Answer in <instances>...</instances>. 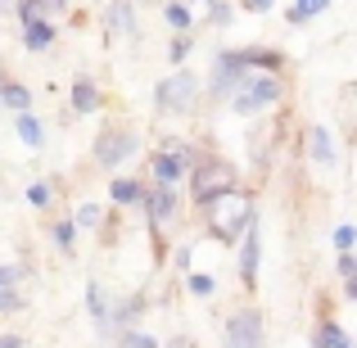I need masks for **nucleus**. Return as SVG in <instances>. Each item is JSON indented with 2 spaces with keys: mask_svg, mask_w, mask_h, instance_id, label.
<instances>
[{
  "mask_svg": "<svg viewBox=\"0 0 357 348\" xmlns=\"http://www.w3.org/2000/svg\"><path fill=\"white\" fill-rule=\"evenodd\" d=\"M54 240H59V249H73V240H77V227H73V222H59V227H54Z\"/></svg>",
  "mask_w": 357,
  "mask_h": 348,
  "instance_id": "5701e85b",
  "label": "nucleus"
},
{
  "mask_svg": "<svg viewBox=\"0 0 357 348\" xmlns=\"http://www.w3.org/2000/svg\"><path fill=\"white\" fill-rule=\"evenodd\" d=\"M167 348H195V340H172Z\"/></svg>",
  "mask_w": 357,
  "mask_h": 348,
  "instance_id": "72a5a7b5",
  "label": "nucleus"
},
{
  "mask_svg": "<svg viewBox=\"0 0 357 348\" xmlns=\"http://www.w3.org/2000/svg\"><path fill=\"white\" fill-rule=\"evenodd\" d=\"M213 235H218L222 244H236V235H249V227H258V218H253V199L249 195H222V199H213Z\"/></svg>",
  "mask_w": 357,
  "mask_h": 348,
  "instance_id": "f257e3e1",
  "label": "nucleus"
},
{
  "mask_svg": "<svg viewBox=\"0 0 357 348\" xmlns=\"http://www.w3.org/2000/svg\"><path fill=\"white\" fill-rule=\"evenodd\" d=\"M50 41H54V27L41 23V18H32V23H27V32H23V45H27V50H45Z\"/></svg>",
  "mask_w": 357,
  "mask_h": 348,
  "instance_id": "f8f14e48",
  "label": "nucleus"
},
{
  "mask_svg": "<svg viewBox=\"0 0 357 348\" xmlns=\"http://www.w3.org/2000/svg\"><path fill=\"white\" fill-rule=\"evenodd\" d=\"M312 163H321V167L335 163V140L326 127H312Z\"/></svg>",
  "mask_w": 357,
  "mask_h": 348,
  "instance_id": "9d476101",
  "label": "nucleus"
},
{
  "mask_svg": "<svg viewBox=\"0 0 357 348\" xmlns=\"http://www.w3.org/2000/svg\"><path fill=\"white\" fill-rule=\"evenodd\" d=\"M131 149H136V136H131V131H122V127H114V131H105V136L96 140V158L105 167H118L122 158L131 154Z\"/></svg>",
  "mask_w": 357,
  "mask_h": 348,
  "instance_id": "0eeeda50",
  "label": "nucleus"
},
{
  "mask_svg": "<svg viewBox=\"0 0 357 348\" xmlns=\"http://www.w3.org/2000/svg\"><path fill=\"white\" fill-rule=\"evenodd\" d=\"M122 348H158L154 335H140V331H127L122 335Z\"/></svg>",
  "mask_w": 357,
  "mask_h": 348,
  "instance_id": "412c9836",
  "label": "nucleus"
},
{
  "mask_svg": "<svg viewBox=\"0 0 357 348\" xmlns=\"http://www.w3.org/2000/svg\"><path fill=\"white\" fill-rule=\"evenodd\" d=\"M96 105H100L96 86H91V82H77V86H73V109H77V114H91Z\"/></svg>",
  "mask_w": 357,
  "mask_h": 348,
  "instance_id": "2eb2a0df",
  "label": "nucleus"
},
{
  "mask_svg": "<svg viewBox=\"0 0 357 348\" xmlns=\"http://www.w3.org/2000/svg\"><path fill=\"white\" fill-rule=\"evenodd\" d=\"M109 18H114V27L127 32V27H131V5H114V9H109Z\"/></svg>",
  "mask_w": 357,
  "mask_h": 348,
  "instance_id": "393cba45",
  "label": "nucleus"
},
{
  "mask_svg": "<svg viewBox=\"0 0 357 348\" xmlns=\"http://www.w3.org/2000/svg\"><path fill=\"white\" fill-rule=\"evenodd\" d=\"M167 23H172L176 32H185V27H190V9L185 5H167Z\"/></svg>",
  "mask_w": 357,
  "mask_h": 348,
  "instance_id": "aec40b11",
  "label": "nucleus"
},
{
  "mask_svg": "<svg viewBox=\"0 0 357 348\" xmlns=\"http://www.w3.org/2000/svg\"><path fill=\"white\" fill-rule=\"evenodd\" d=\"M349 294H353V298H357V276H353V280H349Z\"/></svg>",
  "mask_w": 357,
  "mask_h": 348,
  "instance_id": "f704fd0d",
  "label": "nucleus"
},
{
  "mask_svg": "<svg viewBox=\"0 0 357 348\" xmlns=\"http://www.w3.org/2000/svg\"><path fill=\"white\" fill-rule=\"evenodd\" d=\"M77 222H82V227H96V222H100V209H96V204H86V209L77 213Z\"/></svg>",
  "mask_w": 357,
  "mask_h": 348,
  "instance_id": "cd10ccee",
  "label": "nucleus"
},
{
  "mask_svg": "<svg viewBox=\"0 0 357 348\" xmlns=\"http://www.w3.org/2000/svg\"><path fill=\"white\" fill-rule=\"evenodd\" d=\"M190 289H195L199 298H208V294H213L218 285H213V276H204V271H190Z\"/></svg>",
  "mask_w": 357,
  "mask_h": 348,
  "instance_id": "4be33fe9",
  "label": "nucleus"
},
{
  "mask_svg": "<svg viewBox=\"0 0 357 348\" xmlns=\"http://www.w3.org/2000/svg\"><path fill=\"white\" fill-rule=\"evenodd\" d=\"M27 204H36V209H45V204H50V186H27Z\"/></svg>",
  "mask_w": 357,
  "mask_h": 348,
  "instance_id": "b1692460",
  "label": "nucleus"
},
{
  "mask_svg": "<svg viewBox=\"0 0 357 348\" xmlns=\"http://www.w3.org/2000/svg\"><path fill=\"white\" fill-rule=\"evenodd\" d=\"M86 303H91V317L100 321V331H105V317H109V308H105V289L91 280V289H86Z\"/></svg>",
  "mask_w": 357,
  "mask_h": 348,
  "instance_id": "f3484780",
  "label": "nucleus"
},
{
  "mask_svg": "<svg viewBox=\"0 0 357 348\" xmlns=\"http://www.w3.org/2000/svg\"><path fill=\"white\" fill-rule=\"evenodd\" d=\"M195 96H199V82H195V73H172L167 82H158V109H167V114H190L195 109Z\"/></svg>",
  "mask_w": 357,
  "mask_h": 348,
  "instance_id": "7ed1b4c3",
  "label": "nucleus"
},
{
  "mask_svg": "<svg viewBox=\"0 0 357 348\" xmlns=\"http://www.w3.org/2000/svg\"><path fill=\"white\" fill-rule=\"evenodd\" d=\"M244 54L240 50H227L218 63H213V96H231V91L240 86V77H244Z\"/></svg>",
  "mask_w": 357,
  "mask_h": 348,
  "instance_id": "423d86ee",
  "label": "nucleus"
},
{
  "mask_svg": "<svg viewBox=\"0 0 357 348\" xmlns=\"http://www.w3.org/2000/svg\"><path fill=\"white\" fill-rule=\"evenodd\" d=\"M317 348H349V340H344V331L335 321H326L321 335H317Z\"/></svg>",
  "mask_w": 357,
  "mask_h": 348,
  "instance_id": "a211bd4d",
  "label": "nucleus"
},
{
  "mask_svg": "<svg viewBox=\"0 0 357 348\" xmlns=\"http://www.w3.org/2000/svg\"><path fill=\"white\" fill-rule=\"evenodd\" d=\"M185 54H190V41H185V36H181V41H176V45H172V59H176V63H181V59H185Z\"/></svg>",
  "mask_w": 357,
  "mask_h": 348,
  "instance_id": "7c9ffc66",
  "label": "nucleus"
},
{
  "mask_svg": "<svg viewBox=\"0 0 357 348\" xmlns=\"http://www.w3.org/2000/svg\"><path fill=\"white\" fill-rule=\"evenodd\" d=\"M340 271H344V276L353 280V276H357V262H353V258H340Z\"/></svg>",
  "mask_w": 357,
  "mask_h": 348,
  "instance_id": "2f4dec72",
  "label": "nucleus"
},
{
  "mask_svg": "<svg viewBox=\"0 0 357 348\" xmlns=\"http://www.w3.org/2000/svg\"><path fill=\"white\" fill-rule=\"evenodd\" d=\"M335 244H340V249H353V244H357V231L353 227H340V231H335Z\"/></svg>",
  "mask_w": 357,
  "mask_h": 348,
  "instance_id": "a878e982",
  "label": "nucleus"
},
{
  "mask_svg": "<svg viewBox=\"0 0 357 348\" xmlns=\"http://www.w3.org/2000/svg\"><path fill=\"white\" fill-rule=\"evenodd\" d=\"M0 348H23V340L18 335H0Z\"/></svg>",
  "mask_w": 357,
  "mask_h": 348,
  "instance_id": "473e14b6",
  "label": "nucleus"
},
{
  "mask_svg": "<svg viewBox=\"0 0 357 348\" xmlns=\"http://www.w3.org/2000/svg\"><path fill=\"white\" fill-rule=\"evenodd\" d=\"M285 14H289V23H307V18L326 14V5H321V0H303V5H289Z\"/></svg>",
  "mask_w": 357,
  "mask_h": 348,
  "instance_id": "dca6fc26",
  "label": "nucleus"
},
{
  "mask_svg": "<svg viewBox=\"0 0 357 348\" xmlns=\"http://www.w3.org/2000/svg\"><path fill=\"white\" fill-rule=\"evenodd\" d=\"M109 195H114L118 204H136V199H140V186H136V181H122V176H118V181L109 186Z\"/></svg>",
  "mask_w": 357,
  "mask_h": 348,
  "instance_id": "6ab92c4d",
  "label": "nucleus"
},
{
  "mask_svg": "<svg viewBox=\"0 0 357 348\" xmlns=\"http://www.w3.org/2000/svg\"><path fill=\"white\" fill-rule=\"evenodd\" d=\"M0 105H9V109H18V114H27V105H32V91L18 86V82H5V86H0Z\"/></svg>",
  "mask_w": 357,
  "mask_h": 348,
  "instance_id": "ddd939ff",
  "label": "nucleus"
},
{
  "mask_svg": "<svg viewBox=\"0 0 357 348\" xmlns=\"http://www.w3.org/2000/svg\"><path fill=\"white\" fill-rule=\"evenodd\" d=\"M181 172H185V145H181V140H167V149L154 158V176L163 186H172Z\"/></svg>",
  "mask_w": 357,
  "mask_h": 348,
  "instance_id": "6e6552de",
  "label": "nucleus"
},
{
  "mask_svg": "<svg viewBox=\"0 0 357 348\" xmlns=\"http://www.w3.org/2000/svg\"><path fill=\"white\" fill-rule=\"evenodd\" d=\"M231 186H236V172H231L227 163H204V167H195L190 199L195 204H213V199H222V195H231Z\"/></svg>",
  "mask_w": 357,
  "mask_h": 348,
  "instance_id": "f03ea898",
  "label": "nucleus"
},
{
  "mask_svg": "<svg viewBox=\"0 0 357 348\" xmlns=\"http://www.w3.org/2000/svg\"><path fill=\"white\" fill-rule=\"evenodd\" d=\"M18 303H23V298H18V294H14V289H9V294H0V312H14V308H18Z\"/></svg>",
  "mask_w": 357,
  "mask_h": 348,
  "instance_id": "c756f323",
  "label": "nucleus"
},
{
  "mask_svg": "<svg viewBox=\"0 0 357 348\" xmlns=\"http://www.w3.org/2000/svg\"><path fill=\"white\" fill-rule=\"evenodd\" d=\"M276 96H280V82L276 77H258V82H249V86L240 91V100H236V114H262L267 105H276Z\"/></svg>",
  "mask_w": 357,
  "mask_h": 348,
  "instance_id": "39448f33",
  "label": "nucleus"
},
{
  "mask_svg": "<svg viewBox=\"0 0 357 348\" xmlns=\"http://www.w3.org/2000/svg\"><path fill=\"white\" fill-rule=\"evenodd\" d=\"M176 213V199H172V190H167V186H158L154 195H149V218L154 222H167Z\"/></svg>",
  "mask_w": 357,
  "mask_h": 348,
  "instance_id": "9b49d317",
  "label": "nucleus"
},
{
  "mask_svg": "<svg viewBox=\"0 0 357 348\" xmlns=\"http://www.w3.org/2000/svg\"><path fill=\"white\" fill-rule=\"evenodd\" d=\"M258 258H262V240H258V227L244 235V253H240V276L244 285H253V276H258Z\"/></svg>",
  "mask_w": 357,
  "mask_h": 348,
  "instance_id": "1a4fd4ad",
  "label": "nucleus"
},
{
  "mask_svg": "<svg viewBox=\"0 0 357 348\" xmlns=\"http://www.w3.org/2000/svg\"><path fill=\"white\" fill-rule=\"evenodd\" d=\"M18 140H23V145H41V140H45V127L32 114H18Z\"/></svg>",
  "mask_w": 357,
  "mask_h": 348,
  "instance_id": "4468645a",
  "label": "nucleus"
},
{
  "mask_svg": "<svg viewBox=\"0 0 357 348\" xmlns=\"http://www.w3.org/2000/svg\"><path fill=\"white\" fill-rule=\"evenodd\" d=\"M14 280H18V267H0V294H9Z\"/></svg>",
  "mask_w": 357,
  "mask_h": 348,
  "instance_id": "bb28decb",
  "label": "nucleus"
},
{
  "mask_svg": "<svg viewBox=\"0 0 357 348\" xmlns=\"http://www.w3.org/2000/svg\"><path fill=\"white\" fill-rule=\"evenodd\" d=\"M208 14L213 23H231V5H208Z\"/></svg>",
  "mask_w": 357,
  "mask_h": 348,
  "instance_id": "c85d7f7f",
  "label": "nucleus"
},
{
  "mask_svg": "<svg viewBox=\"0 0 357 348\" xmlns=\"http://www.w3.org/2000/svg\"><path fill=\"white\" fill-rule=\"evenodd\" d=\"M227 348H262V317L253 308H240L227 321Z\"/></svg>",
  "mask_w": 357,
  "mask_h": 348,
  "instance_id": "20e7f679",
  "label": "nucleus"
}]
</instances>
